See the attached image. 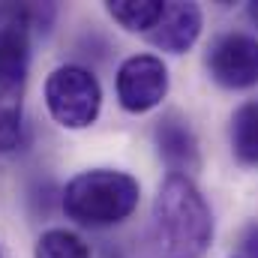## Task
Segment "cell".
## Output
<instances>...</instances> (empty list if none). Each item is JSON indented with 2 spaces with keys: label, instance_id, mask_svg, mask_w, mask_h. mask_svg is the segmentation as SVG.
I'll list each match as a JSON object with an SVG mask.
<instances>
[{
  "label": "cell",
  "instance_id": "cell-1",
  "mask_svg": "<svg viewBox=\"0 0 258 258\" xmlns=\"http://www.w3.org/2000/svg\"><path fill=\"white\" fill-rule=\"evenodd\" d=\"M153 237L162 258H201L213 240V213L192 177L168 174L153 201Z\"/></svg>",
  "mask_w": 258,
  "mask_h": 258
},
{
  "label": "cell",
  "instance_id": "cell-5",
  "mask_svg": "<svg viewBox=\"0 0 258 258\" xmlns=\"http://www.w3.org/2000/svg\"><path fill=\"white\" fill-rule=\"evenodd\" d=\"M168 93V66L156 54H132L117 69V99L129 114L156 108Z\"/></svg>",
  "mask_w": 258,
  "mask_h": 258
},
{
  "label": "cell",
  "instance_id": "cell-7",
  "mask_svg": "<svg viewBox=\"0 0 258 258\" xmlns=\"http://www.w3.org/2000/svg\"><path fill=\"white\" fill-rule=\"evenodd\" d=\"M153 141H156L162 162L171 168V174L189 177V171H198V165H201L198 138H195L192 126L183 114H177V111L162 114L156 120V129H153Z\"/></svg>",
  "mask_w": 258,
  "mask_h": 258
},
{
  "label": "cell",
  "instance_id": "cell-12",
  "mask_svg": "<svg viewBox=\"0 0 258 258\" xmlns=\"http://www.w3.org/2000/svg\"><path fill=\"white\" fill-rule=\"evenodd\" d=\"M33 258H90V249L78 234L66 228H51L39 237Z\"/></svg>",
  "mask_w": 258,
  "mask_h": 258
},
{
  "label": "cell",
  "instance_id": "cell-8",
  "mask_svg": "<svg viewBox=\"0 0 258 258\" xmlns=\"http://www.w3.org/2000/svg\"><path fill=\"white\" fill-rule=\"evenodd\" d=\"M201 24H204V18H201V6H198V3L171 0V3H165L162 18H159V24L147 33V39H150L156 48H162V51L183 54V51H189L195 42H198Z\"/></svg>",
  "mask_w": 258,
  "mask_h": 258
},
{
  "label": "cell",
  "instance_id": "cell-9",
  "mask_svg": "<svg viewBox=\"0 0 258 258\" xmlns=\"http://www.w3.org/2000/svg\"><path fill=\"white\" fill-rule=\"evenodd\" d=\"M231 153L240 165L258 168V99L243 102L231 117Z\"/></svg>",
  "mask_w": 258,
  "mask_h": 258
},
{
  "label": "cell",
  "instance_id": "cell-6",
  "mask_svg": "<svg viewBox=\"0 0 258 258\" xmlns=\"http://www.w3.org/2000/svg\"><path fill=\"white\" fill-rule=\"evenodd\" d=\"M207 72L219 87L246 90L258 84V39L249 33H222L207 51Z\"/></svg>",
  "mask_w": 258,
  "mask_h": 258
},
{
  "label": "cell",
  "instance_id": "cell-4",
  "mask_svg": "<svg viewBox=\"0 0 258 258\" xmlns=\"http://www.w3.org/2000/svg\"><path fill=\"white\" fill-rule=\"evenodd\" d=\"M45 105L63 129H87L99 117L102 87L96 75L84 66H57L45 78Z\"/></svg>",
  "mask_w": 258,
  "mask_h": 258
},
{
  "label": "cell",
  "instance_id": "cell-3",
  "mask_svg": "<svg viewBox=\"0 0 258 258\" xmlns=\"http://www.w3.org/2000/svg\"><path fill=\"white\" fill-rule=\"evenodd\" d=\"M54 6L48 3H0V84L24 87L30 60V33L48 30Z\"/></svg>",
  "mask_w": 258,
  "mask_h": 258
},
{
  "label": "cell",
  "instance_id": "cell-2",
  "mask_svg": "<svg viewBox=\"0 0 258 258\" xmlns=\"http://www.w3.org/2000/svg\"><path fill=\"white\" fill-rule=\"evenodd\" d=\"M141 198V183L126 171L93 168L75 174L63 189L66 216L87 228H108L132 216Z\"/></svg>",
  "mask_w": 258,
  "mask_h": 258
},
{
  "label": "cell",
  "instance_id": "cell-13",
  "mask_svg": "<svg viewBox=\"0 0 258 258\" xmlns=\"http://www.w3.org/2000/svg\"><path fill=\"white\" fill-rule=\"evenodd\" d=\"M240 249H243V258H258V222L243 231V237H240Z\"/></svg>",
  "mask_w": 258,
  "mask_h": 258
},
{
  "label": "cell",
  "instance_id": "cell-11",
  "mask_svg": "<svg viewBox=\"0 0 258 258\" xmlns=\"http://www.w3.org/2000/svg\"><path fill=\"white\" fill-rule=\"evenodd\" d=\"M21 96L24 87L0 84V153L12 150L21 138Z\"/></svg>",
  "mask_w": 258,
  "mask_h": 258
},
{
  "label": "cell",
  "instance_id": "cell-10",
  "mask_svg": "<svg viewBox=\"0 0 258 258\" xmlns=\"http://www.w3.org/2000/svg\"><path fill=\"white\" fill-rule=\"evenodd\" d=\"M105 9L129 33H150L162 18L165 3L162 0H108Z\"/></svg>",
  "mask_w": 258,
  "mask_h": 258
},
{
  "label": "cell",
  "instance_id": "cell-14",
  "mask_svg": "<svg viewBox=\"0 0 258 258\" xmlns=\"http://www.w3.org/2000/svg\"><path fill=\"white\" fill-rule=\"evenodd\" d=\"M249 18L258 24V0H252V3H249Z\"/></svg>",
  "mask_w": 258,
  "mask_h": 258
}]
</instances>
